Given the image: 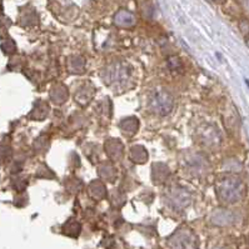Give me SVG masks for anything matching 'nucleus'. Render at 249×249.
Returning a JSON list of instances; mask_svg holds the SVG:
<instances>
[{"instance_id":"obj_1","label":"nucleus","mask_w":249,"mask_h":249,"mask_svg":"<svg viewBox=\"0 0 249 249\" xmlns=\"http://www.w3.org/2000/svg\"><path fill=\"white\" fill-rule=\"evenodd\" d=\"M218 193L222 199L227 200L228 203H234L243 196L244 187L238 179L228 178L222 180Z\"/></svg>"},{"instance_id":"obj_2","label":"nucleus","mask_w":249,"mask_h":249,"mask_svg":"<svg viewBox=\"0 0 249 249\" xmlns=\"http://www.w3.org/2000/svg\"><path fill=\"white\" fill-rule=\"evenodd\" d=\"M152 106L160 113V114H168L173 108V99L167 93H157L153 98Z\"/></svg>"},{"instance_id":"obj_3","label":"nucleus","mask_w":249,"mask_h":249,"mask_svg":"<svg viewBox=\"0 0 249 249\" xmlns=\"http://www.w3.org/2000/svg\"><path fill=\"white\" fill-rule=\"evenodd\" d=\"M115 24L120 25V27H130L134 24V17L128 12H119L114 18Z\"/></svg>"},{"instance_id":"obj_4","label":"nucleus","mask_w":249,"mask_h":249,"mask_svg":"<svg viewBox=\"0 0 249 249\" xmlns=\"http://www.w3.org/2000/svg\"><path fill=\"white\" fill-rule=\"evenodd\" d=\"M243 5L247 10L249 12V0H243Z\"/></svg>"},{"instance_id":"obj_5","label":"nucleus","mask_w":249,"mask_h":249,"mask_svg":"<svg viewBox=\"0 0 249 249\" xmlns=\"http://www.w3.org/2000/svg\"><path fill=\"white\" fill-rule=\"evenodd\" d=\"M246 83H247V84H248V85H249V80H248V79H247V80H246Z\"/></svg>"}]
</instances>
